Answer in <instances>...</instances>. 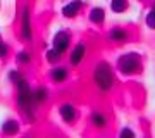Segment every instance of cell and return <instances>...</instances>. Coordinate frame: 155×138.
Wrapping results in <instances>:
<instances>
[{"instance_id": "obj_1", "label": "cell", "mask_w": 155, "mask_h": 138, "mask_svg": "<svg viewBox=\"0 0 155 138\" xmlns=\"http://www.w3.org/2000/svg\"><path fill=\"white\" fill-rule=\"evenodd\" d=\"M116 71L124 78H134L143 74L145 71L143 55L136 50H129V52L121 54L116 61Z\"/></svg>"}, {"instance_id": "obj_2", "label": "cell", "mask_w": 155, "mask_h": 138, "mask_svg": "<svg viewBox=\"0 0 155 138\" xmlns=\"http://www.w3.org/2000/svg\"><path fill=\"white\" fill-rule=\"evenodd\" d=\"M93 83L100 92H109L112 90L116 76H114V67L107 61H98L93 67Z\"/></svg>"}, {"instance_id": "obj_3", "label": "cell", "mask_w": 155, "mask_h": 138, "mask_svg": "<svg viewBox=\"0 0 155 138\" xmlns=\"http://www.w3.org/2000/svg\"><path fill=\"white\" fill-rule=\"evenodd\" d=\"M69 47H71V35L66 29H59L52 38V49H55L59 54L64 55L69 50Z\"/></svg>"}, {"instance_id": "obj_4", "label": "cell", "mask_w": 155, "mask_h": 138, "mask_svg": "<svg viewBox=\"0 0 155 138\" xmlns=\"http://www.w3.org/2000/svg\"><path fill=\"white\" fill-rule=\"evenodd\" d=\"M59 116H61V119L64 123H67V124H72V123L78 121V116H79V112H78V107L76 105L69 104V102H66V104L59 105Z\"/></svg>"}, {"instance_id": "obj_5", "label": "cell", "mask_w": 155, "mask_h": 138, "mask_svg": "<svg viewBox=\"0 0 155 138\" xmlns=\"http://www.w3.org/2000/svg\"><path fill=\"white\" fill-rule=\"evenodd\" d=\"M0 133H2V136H5V138L17 136L21 133V123L17 121V119H14V117H9V119H5V121L2 123Z\"/></svg>"}, {"instance_id": "obj_6", "label": "cell", "mask_w": 155, "mask_h": 138, "mask_svg": "<svg viewBox=\"0 0 155 138\" xmlns=\"http://www.w3.org/2000/svg\"><path fill=\"white\" fill-rule=\"evenodd\" d=\"M21 36L26 42L33 38V24H31V14H29V7H24L21 14Z\"/></svg>"}, {"instance_id": "obj_7", "label": "cell", "mask_w": 155, "mask_h": 138, "mask_svg": "<svg viewBox=\"0 0 155 138\" xmlns=\"http://www.w3.org/2000/svg\"><path fill=\"white\" fill-rule=\"evenodd\" d=\"M109 40H110L112 43H127L129 42V31L124 29L122 26H114L110 28V31H109Z\"/></svg>"}, {"instance_id": "obj_8", "label": "cell", "mask_w": 155, "mask_h": 138, "mask_svg": "<svg viewBox=\"0 0 155 138\" xmlns=\"http://www.w3.org/2000/svg\"><path fill=\"white\" fill-rule=\"evenodd\" d=\"M84 55H86V45L83 42H78L74 45V49L71 50V55H69V62H71V66H79L81 62H83Z\"/></svg>"}, {"instance_id": "obj_9", "label": "cell", "mask_w": 155, "mask_h": 138, "mask_svg": "<svg viewBox=\"0 0 155 138\" xmlns=\"http://www.w3.org/2000/svg\"><path fill=\"white\" fill-rule=\"evenodd\" d=\"M50 79L55 83V85H61V83H66L67 78H69V69H67L66 66H54L52 69H50Z\"/></svg>"}, {"instance_id": "obj_10", "label": "cell", "mask_w": 155, "mask_h": 138, "mask_svg": "<svg viewBox=\"0 0 155 138\" xmlns=\"http://www.w3.org/2000/svg\"><path fill=\"white\" fill-rule=\"evenodd\" d=\"M81 9H83V2L81 0H71L69 4H66L62 7V16L66 19H74L81 12Z\"/></svg>"}, {"instance_id": "obj_11", "label": "cell", "mask_w": 155, "mask_h": 138, "mask_svg": "<svg viewBox=\"0 0 155 138\" xmlns=\"http://www.w3.org/2000/svg\"><path fill=\"white\" fill-rule=\"evenodd\" d=\"M88 19L90 22H93L97 26H102L105 22V9L104 7H91L88 12Z\"/></svg>"}, {"instance_id": "obj_12", "label": "cell", "mask_w": 155, "mask_h": 138, "mask_svg": "<svg viewBox=\"0 0 155 138\" xmlns=\"http://www.w3.org/2000/svg\"><path fill=\"white\" fill-rule=\"evenodd\" d=\"M90 121H91V126L97 128V130H105V128L109 126V119H107V116L102 112V110H95V112H91Z\"/></svg>"}, {"instance_id": "obj_13", "label": "cell", "mask_w": 155, "mask_h": 138, "mask_svg": "<svg viewBox=\"0 0 155 138\" xmlns=\"http://www.w3.org/2000/svg\"><path fill=\"white\" fill-rule=\"evenodd\" d=\"M31 100H33L35 105L45 104L48 100V88L47 86H36V88L31 90Z\"/></svg>"}, {"instance_id": "obj_14", "label": "cell", "mask_w": 155, "mask_h": 138, "mask_svg": "<svg viewBox=\"0 0 155 138\" xmlns=\"http://www.w3.org/2000/svg\"><path fill=\"white\" fill-rule=\"evenodd\" d=\"M129 0H110V11L114 14H124V12L129 11Z\"/></svg>"}, {"instance_id": "obj_15", "label": "cell", "mask_w": 155, "mask_h": 138, "mask_svg": "<svg viewBox=\"0 0 155 138\" xmlns=\"http://www.w3.org/2000/svg\"><path fill=\"white\" fill-rule=\"evenodd\" d=\"M45 59H47V62H50L52 66H57V64L62 61V54H59L55 49H50V50L45 52Z\"/></svg>"}, {"instance_id": "obj_16", "label": "cell", "mask_w": 155, "mask_h": 138, "mask_svg": "<svg viewBox=\"0 0 155 138\" xmlns=\"http://www.w3.org/2000/svg\"><path fill=\"white\" fill-rule=\"evenodd\" d=\"M16 62L19 64V66H28L29 62H31V54L26 52V50L17 52V54H16Z\"/></svg>"}, {"instance_id": "obj_17", "label": "cell", "mask_w": 155, "mask_h": 138, "mask_svg": "<svg viewBox=\"0 0 155 138\" xmlns=\"http://www.w3.org/2000/svg\"><path fill=\"white\" fill-rule=\"evenodd\" d=\"M145 24H147L148 29L155 31V11L152 9V7H150V11L147 12V16H145Z\"/></svg>"}, {"instance_id": "obj_18", "label": "cell", "mask_w": 155, "mask_h": 138, "mask_svg": "<svg viewBox=\"0 0 155 138\" xmlns=\"http://www.w3.org/2000/svg\"><path fill=\"white\" fill-rule=\"evenodd\" d=\"M119 138H138V135H136V131H134L133 128L124 126L121 131H119Z\"/></svg>"}, {"instance_id": "obj_19", "label": "cell", "mask_w": 155, "mask_h": 138, "mask_svg": "<svg viewBox=\"0 0 155 138\" xmlns=\"http://www.w3.org/2000/svg\"><path fill=\"white\" fill-rule=\"evenodd\" d=\"M7 55H9V45L4 42L2 35H0V59H7Z\"/></svg>"}, {"instance_id": "obj_20", "label": "cell", "mask_w": 155, "mask_h": 138, "mask_svg": "<svg viewBox=\"0 0 155 138\" xmlns=\"http://www.w3.org/2000/svg\"><path fill=\"white\" fill-rule=\"evenodd\" d=\"M152 9H153V11H155V2H153V5H152Z\"/></svg>"}, {"instance_id": "obj_21", "label": "cell", "mask_w": 155, "mask_h": 138, "mask_svg": "<svg viewBox=\"0 0 155 138\" xmlns=\"http://www.w3.org/2000/svg\"><path fill=\"white\" fill-rule=\"evenodd\" d=\"M140 2H145V0H140Z\"/></svg>"}]
</instances>
